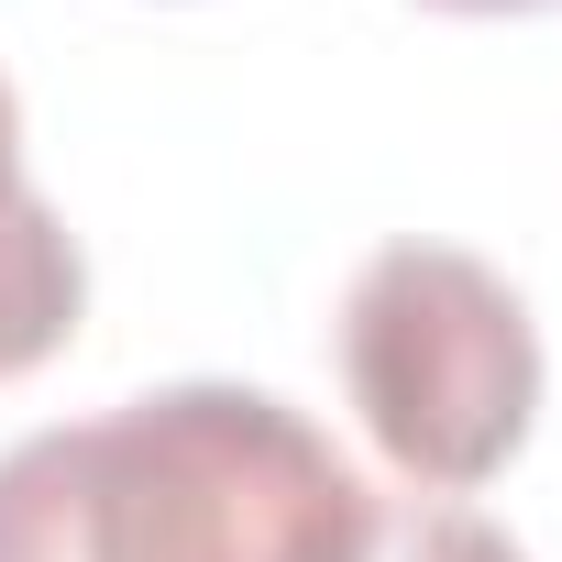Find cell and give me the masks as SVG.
<instances>
[{"label":"cell","instance_id":"cell-1","mask_svg":"<svg viewBox=\"0 0 562 562\" xmlns=\"http://www.w3.org/2000/svg\"><path fill=\"white\" fill-rule=\"evenodd\" d=\"M375 485L265 386H155L0 452V562H331Z\"/></svg>","mask_w":562,"mask_h":562},{"label":"cell","instance_id":"cell-2","mask_svg":"<svg viewBox=\"0 0 562 562\" xmlns=\"http://www.w3.org/2000/svg\"><path fill=\"white\" fill-rule=\"evenodd\" d=\"M331 353H342V397H353L364 441L430 496H463V485L507 474L529 419H540L529 299L463 243L364 254V276L342 288Z\"/></svg>","mask_w":562,"mask_h":562},{"label":"cell","instance_id":"cell-3","mask_svg":"<svg viewBox=\"0 0 562 562\" xmlns=\"http://www.w3.org/2000/svg\"><path fill=\"white\" fill-rule=\"evenodd\" d=\"M89 310V254L23 166V100L0 78V386L34 375Z\"/></svg>","mask_w":562,"mask_h":562},{"label":"cell","instance_id":"cell-4","mask_svg":"<svg viewBox=\"0 0 562 562\" xmlns=\"http://www.w3.org/2000/svg\"><path fill=\"white\" fill-rule=\"evenodd\" d=\"M331 562H529L496 518L474 507H441V496H375L364 529L331 551Z\"/></svg>","mask_w":562,"mask_h":562},{"label":"cell","instance_id":"cell-5","mask_svg":"<svg viewBox=\"0 0 562 562\" xmlns=\"http://www.w3.org/2000/svg\"><path fill=\"white\" fill-rule=\"evenodd\" d=\"M430 12H474V23H496V12H551V0H430Z\"/></svg>","mask_w":562,"mask_h":562}]
</instances>
